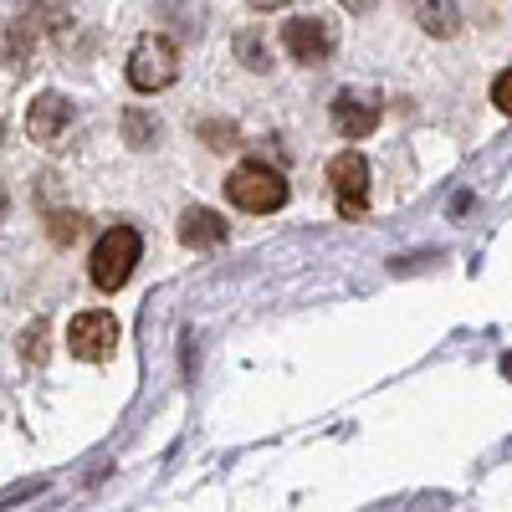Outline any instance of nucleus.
Listing matches in <instances>:
<instances>
[{
	"mask_svg": "<svg viewBox=\"0 0 512 512\" xmlns=\"http://www.w3.org/2000/svg\"><path fill=\"white\" fill-rule=\"evenodd\" d=\"M139 256H144V241H139L134 226H113V231H103L98 246H93V256H88L93 287H98V292H118L128 277H134Z\"/></svg>",
	"mask_w": 512,
	"mask_h": 512,
	"instance_id": "1",
	"label": "nucleus"
},
{
	"mask_svg": "<svg viewBox=\"0 0 512 512\" xmlns=\"http://www.w3.org/2000/svg\"><path fill=\"white\" fill-rule=\"evenodd\" d=\"M226 200L246 216H267V210L287 205V175L272 164H241L236 175L226 180Z\"/></svg>",
	"mask_w": 512,
	"mask_h": 512,
	"instance_id": "2",
	"label": "nucleus"
},
{
	"mask_svg": "<svg viewBox=\"0 0 512 512\" xmlns=\"http://www.w3.org/2000/svg\"><path fill=\"white\" fill-rule=\"evenodd\" d=\"M180 77V52L169 36H139L128 52V88L134 93H164Z\"/></svg>",
	"mask_w": 512,
	"mask_h": 512,
	"instance_id": "3",
	"label": "nucleus"
},
{
	"mask_svg": "<svg viewBox=\"0 0 512 512\" xmlns=\"http://www.w3.org/2000/svg\"><path fill=\"white\" fill-rule=\"evenodd\" d=\"M328 185H333V200H338V216H369V164L359 149H344L328 159Z\"/></svg>",
	"mask_w": 512,
	"mask_h": 512,
	"instance_id": "4",
	"label": "nucleus"
},
{
	"mask_svg": "<svg viewBox=\"0 0 512 512\" xmlns=\"http://www.w3.org/2000/svg\"><path fill=\"white\" fill-rule=\"evenodd\" d=\"M67 349H72V359H82V364H103V359H113V349H118V318L113 313H77L72 318V328H67Z\"/></svg>",
	"mask_w": 512,
	"mask_h": 512,
	"instance_id": "5",
	"label": "nucleus"
},
{
	"mask_svg": "<svg viewBox=\"0 0 512 512\" xmlns=\"http://www.w3.org/2000/svg\"><path fill=\"white\" fill-rule=\"evenodd\" d=\"M67 128H72V98H67V93H36V98H31V108H26V134H31V144L57 149Z\"/></svg>",
	"mask_w": 512,
	"mask_h": 512,
	"instance_id": "6",
	"label": "nucleus"
},
{
	"mask_svg": "<svg viewBox=\"0 0 512 512\" xmlns=\"http://www.w3.org/2000/svg\"><path fill=\"white\" fill-rule=\"evenodd\" d=\"M282 47H287L292 62L318 67V62H328V52H333V31H328L318 16H287V21H282Z\"/></svg>",
	"mask_w": 512,
	"mask_h": 512,
	"instance_id": "7",
	"label": "nucleus"
},
{
	"mask_svg": "<svg viewBox=\"0 0 512 512\" xmlns=\"http://www.w3.org/2000/svg\"><path fill=\"white\" fill-rule=\"evenodd\" d=\"M379 113H384V103L374 98V93H359V88H349V93H338L333 98V134H344V139H369L374 128H379Z\"/></svg>",
	"mask_w": 512,
	"mask_h": 512,
	"instance_id": "8",
	"label": "nucleus"
},
{
	"mask_svg": "<svg viewBox=\"0 0 512 512\" xmlns=\"http://www.w3.org/2000/svg\"><path fill=\"white\" fill-rule=\"evenodd\" d=\"M226 236H231L226 216H216L210 205H190L185 216H180V241H185L190 251H210V246H221Z\"/></svg>",
	"mask_w": 512,
	"mask_h": 512,
	"instance_id": "9",
	"label": "nucleus"
},
{
	"mask_svg": "<svg viewBox=\"0 0 512 512\" xmlns=\"http://www.w3.org/2000/svg\"><path fill=\"white\" fill-rule=\"evenodd\" d=\"M154 134H159V123H149V118H144L139 108H128V113H123V139L134 144V149H144V144H149Z\"/></svg>",
	"mask_w": 512,
	"mask_h": 512,
	"instance_id": "10",
	"label": "nucleus"
},
{
	"mask_svg": "<svg viewBox=\"0 0 512 512\" xmlns=\"http://www.w3.org/2000/svg\"><path fill=\"white\" fill-rule=\"evenodd\" d=\"M492 103H497L502 113H512V67L497 72V82H492Z\"/></svg>",
	"mask_w": 512,
	"mask_h": 512,
	"instance_id": "11",
	"label": "nucleus"
},
{
	"mask_svg": "<svg viewBox=\"0 0 512 512\" xmlns=\"http://www.w3.org/2000/svg\"><path fill=\"white\" fill-rule=\"evenodd\" d=\"M82 231V216H72V210H57V221H52V236L57 241H72Z\"/></svg>",
	"mask_w": 512,
	"mask_h": 512,
	"instance_id": "12",
	"label": "nucleus"
},
{
	"mask_svg": "<svg viewBox=\"0 0 512 512\" xmlns=\"http://www.w3.org/2000/svg\"><path fill=\"white\" fill-rule=\"evenodd\" d=\"M6 210H11V195H6V185H0V221H6Z\"/></svg>",
	"mask_w": 512,
	"mask_h": 512,
	"instance_id": "13",
	"label": "nucleus"
},
{
	"mask_svg": "<svg viewBox=\"0 0 512 512\" xmlns=\"http://www.w3.org/2000/svg\"><path fill=\"white\" fill-rule=\"evenodd\" d=\"M502 369H507V374H512V354H507V359H502Z\"/></svg>",
	"mask_w": 512,
	"mask_h": 512,
	"instance_id": "14",
	"label": "nucleus"
},
{
	"mask_svg": "<svg viewBox=\"0 0 512 512\" xmlns=\"http://www.w3.org/2000/svg\"><path fill=\"white\" fill-rule=\"evenodd\" d=\"M0 144H6V123H0Z\"/></svg>",
	"mask_w": 512,
	"mask_h": 512,
	"instance_id": "15",
	"label": "nucleus"
}]
</instances>
